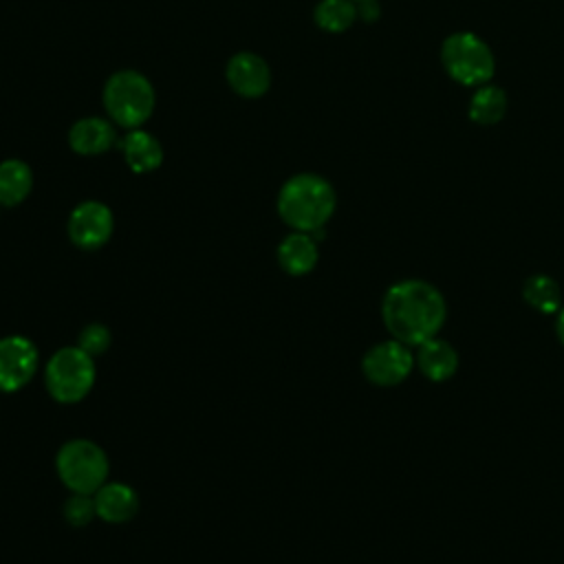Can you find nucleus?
<instances>
[{
    "label": "nucleus",
    "instance_id": "14",
    "mask_svg": "<svg viewBox=\"0 0 564 564\" xmlns=\"http://www.w3.org/2000/svg\"><path fill=\"white\" fill-rule=\"evenodd\" d=\"M68 143L77 154H101L115 145V128L106 119L86 117L70 128Z\"/></svg>",
    "mask_w": 564,
    "mask_h": 564
},
{
    "label": "nucleus",
    "instance_id": "11",
    "mask_svg": "<svg viewBox=\"0 0 564 564\" xmlns=\"http://www.w3.org/2000/svg\"><path fill=\"white\" fill-rule=\"evenodd\" d=\"M414 364L434 383L447 381L458 370V350L438 335L419 344L414 352Z\"/></svg>",
    "mask_w": 564,
    "mask_h": 564
},
{
    "label": "nucleus",
    "instance_id": "6",
    "mask_svg": "<svg viewBox=\"0 0 564 564\" xmlns=\"http://www.w3.org/2000/svg\"><path fill=\"white\" fill-rule=\"evenodd\" d=\"M104 106L115 123L137 128L152 115V84L137 70H119L106 82Z\"/></svg>",
    "mask_w": 564,
    "mask_h": 564
},
{
    "label": "nucleus",
    "instance_id": "4",
    "mask_svg": "<svg viewBox=\"0 0 564 564\" xmlns=\"http://www.w3.org/2000/svg\"><path fill=\"white\" fill-rule=\"evenodd\" d=\"M44 383L57 403H77L93 390L95 361L79 346L59 348L46 361Z\"/></svg>",
    "mask_w": 564,
    "mask_h": 564
},
{
    "label": "nucleus",
    "instance_id": "16",
    "mask_svg": "<svg viewBox=\"0 0 564 564\" xmlns=\"http://www.w3.org/2000/svg\"><path fill=\"white\" fill-rule=\"evenodd\" d=\"M33 187L31 167L18 159H7L0 163V205H20Z\"/></svg>",
    "mask_w": 564,
    "mask_h": 564
},
{
    "label": "nucleus",
    "instance_id": "18",
    "mask_svg": "<svg viewBox=\"0 0 564 564\" xmlns=\"http://www.w3.org/2000/svg\"><path fill=\"white\" fill-rule=\"evenodd\" d=\"M507 112V93L498 86L482 84L469 99V119L480 126L498 123Z\"/></svg>",
    "mask_w": 564,
    "mask_h": 564
},
{
    "label": "nucleus",
    "instance_id": "22",
    "mask_svg": "<svg viewBox=\"0 0 564 564\" xmlns=\"http://www.w3.org/2000/svg\"><path fill=\"white\" fill-rule=\"evenodd\" d=\"M379 13H381V9H379L377 0H359V4H357V15H361L366 22L377 20Z\"/></svg>",
    "mask_w": 564,
    "mask_h": 564
},
{
    "label": "nucleus",
    "instance_id": "1",
    "mask_svg": "<svg viewBox=\"0 0 564 564\" xmlns=\"http://www.w3.org/2000/svg\"><path fill=\"white\" fill-rule=\"evenodd\" d=\"M381 317L394 339L419 346L438 335L447 317V304L434 284L408 278L386 291Z\"/></svg>",
    "mask_w": 564,
    "mask_h": 564
},
{
    "label": "nucleus",
    "instance_id": "3",
    "mask_svg": "<svg viewBox=\"0 0 564 564\" xmlns=\"http://www.w3.org/2000/svg\"><path fill=\"white\" fill-rule=\"evenodd\" d=\"M55 467L59 480L70 489V494L93 496L104 482H108V456L88 438L66 441L55 456Z\"/></svg>",
    "mask_w": 564,
    "mask_h": 564
},
{
    "label": "nucleus",
    "instance_id": "23",
    "mask_svg": "<svg viewBox=\"0 0 564 564\" xmlns=\"http://www.w3.org/2000/svg\"><path fill=\"white\" fill-rule=\"evenodd\" d=\"M555 315H557V319H555V333H557V339L564 344V304H562V308H560Z\"/></svg>",
    "mask_w": 564,
    "mask_h": 564
},
{
    "label": "nucleus",
    "instance_id": "19",
    "mask_svg": "<svg viewBox=\"0 0 564 564\" xmlns=\"http://www.w3.org/2000/svg\"><path fill=\"white\" fill-rule=\"evenodd\" d=\"M357 18V4L352 0H322L315 7V22L330 33L346 31Z\"/></svg>",
    "mask_w": 564,
    "mask_h": 564
},
{
    "label": "nucleus",
    "instance_id": "9",
    "mask_svg": "<svg viewBox=\"0 0 564 564\" xmlns=\"http://www.w3.org/2000/svg\"><path fill=\"white\" fill-rule=\"evenodd\" d=\"M112 212L99 200L79 203L68 218V236L79 249H99L112 236Z\"/></svg>",
    "mask_w": 564,
    "mask_h": 564
},
{
    "label": "nucleus",
    "instance_id": "21",
    "mask_svg": "<svg viewBox=\"0 0 564 564\" xmlns=\"http://www.w3.org/2000/svg\"><path fill=\"white\" fill-rule=\"evenodd\" d=\"M110 339H112V335L104 324H88L82 328V333L77 337V346L84 352H88L90 357H95V355H101L108 350Z\"/></svg>",
    "mask_w": 564,
    "mask_h": 564
},
{
    "label": "nucleus",
    "instance_id": "20",
    "mask_svg": "<svg viewBox=\"0 0 564 564\" xmlns=\"http://www.w3.org/2000/svg\"><path fill=\"white\" fill-rule=\"evenodd\" d=\"M95 516V498L90 494H70L64 505V518L68 524L86 527Z\"/></svg>",
    "mask_w": 564,
    "mask_h": 564
},
{
    "label": "nucleus",
    "instance_id": "15",
    "mask_svg": "<svg viewBox=\"0 0 564 564\" xmlns=\"http://www.w3.org/2000/svg\"><path fill=\"white\" fill-rule=\"evenodd\" d=\"M121 148H123V156H126L128 167L137 174L152 172L163 161L161 143L150 132H143V130H132L121 141Z\"/></svg>",
    "mask_w": 564,
    "mask_h": 564
},
{
    "label": "nucleus",
    "instance_id": "8",
    "mask_svg": "<svg viewBox=\"0 0 564 564\" xmlns=\"http://www.w3.org/2000/svg\"><path fill=\"white\" fill-rule=\"evenodd\" d=\"M37 364L40 355L29 337H0V392H15L24 388L37 372Z\"/></svg>",
    "mask_w": 564,
    "mask_h": 564
},
{
    "label": "nucleus",
    "instance_id": "17",
    "mask_svg": "<svg viewBox=\"0 0 564 564\" xmlns=\"http://www.w3.org/2000/svg\"><path fill=\"white\" fill-rule=\"evenodd\" d=\"M522 297L529 306H533L538 313L553 315L562 308V289L555 278L546 273H533L524 280Z\"/></svg>",
    "mask_w": 564,
    "mask_h": 564
},
{
    "label": "nucleus",
    "instance_id": "7",
    "mask_svg": "<svg viewBox=\"0 0 564 564\" xmlns=\"http://www.w3.org/2000/svg\"><path fill=\"white\" fill-rule=\"evenodd\" d=\"M414 366L416 364H414L412 346L394 337L375 344L361 359V370L366 379L381 388L399 386L401 381L408 379Z\"/></svg>",
    "mask_w": 564,
    "mask_h": 564
},
{
    "label": "nucleus",
    "instance_id": "10",
    "mask_svg": "<svg viewBox=\"0 0 564 564\" xmlns=\"http://www.w3.org/2000/svg\"><path fill=\"white\" fill-rule=\"evenodd\" d=\"M227 79L242 97H260L271 86V70L256 53H238L227 64Z\"/></svg>",
    "mask_w": 564,
    "mask_h": 564
},
{
    "label": "nucleus",
    "instance_id": "2",
    "mask_svg": "<svg viewBox=\"0 0 564 564\" xmlns=\"http://www.w3.org/2000/svg\"><path fill=\"white\" fill-rule=\"evenodd\" d=\"M335 189L317 174H297L289 178L278 194L280 218L295 231L322 229L335 212Z\"/></svg>",
    "mask_w": 564,
    "mask_h": 564
},
{
    "label": "nucleus",
    "instance_id": "5",
    "mask_svg": "<svg viewBox=\"0 0 564 564\" xmlns=\"http://www.w3.org/2000/svg\"><path fill=\"white\" fill-rule=\"evenodd\" d=\"M441 59L452 79L465 86H482L494 77L496 59L485 40L476 33L458 31L445 37Z\"/></svg>",
    "mask_w": 564,
    "mask_h": 564
},
{
    "label": "nucleus",
    "instance_id": "12",
    "mask_svg": "<svg viewBox=\"0 0 564 564\" xmlns=\"http://www.w3.org/2000/svg\"><path fill=\"white\" fill-rule=\"evenodd\" d=\"M95 511L108 524H121L132 520L139 509V498L126 482H104L95 494Z\"/></svg>",
    "mask_w": 564,
    "mask_h": 564
},
{
    "label": "nucleus",
    "instance_id": "13",
    "mask_svg": "<svg viewBox=\"0 0 564 564\" xmlns=\"http://www.w3.org/2000/svg\"><path fill=\"white\" fill-rule=\"evenodd\" d=\"M319 258L317 240L306 231L289 234L278 247V262L291 275H306L315 269Z\"/></svg>",
    "mask_w": 564,
    "mask_h": 564
}]
</instances>
